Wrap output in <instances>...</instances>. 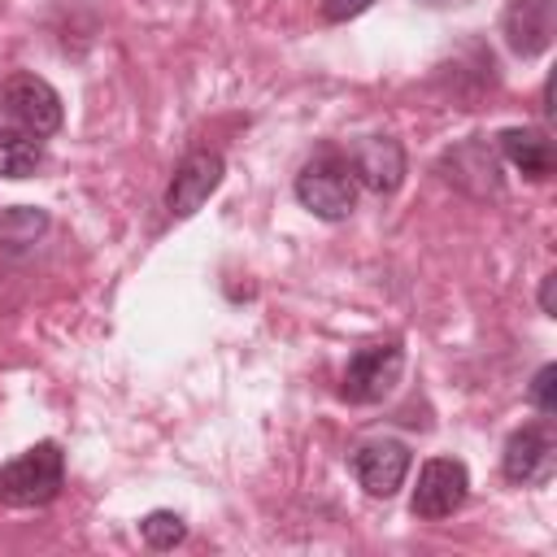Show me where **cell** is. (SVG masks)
Instances as JSON below:
<instances>
[{"label": "cell", "instance_id": "6da1fadb", "mask_svg": "<svg viewBox=\"0 0 557 557\" xmlns=\"http://www.w3.org/2000/svg\"><path fill=\"white\" fill-rule=\"evenodd\" d=\"M61 483H65V453L52 440H39L35 448L0 466V500L17 509L48 505L61 492Z\"/></svg>", "mask_w": 557, "mask_h": 557}, {"label": "cell", "instance_id": "7a4b0ae2", "mask_svg": "<svg viewBox=\"0 0 557 557\" xmlns=\"http://www.w3.org/2000/svg\"><path fill=\"white\" fill-rule=\"evenodd\" d=\"M296 200L322 222H344L357 209L352 165L344 157H335V152H322V157L305 161L300 174H296Z\"/></svg>", "mask_w": 557, "mask_h": 557}, {"label": "cell", "instance_id": "3957f363", "mask_svg": "<svg viewBox=\"0 0 557 557\" xmlns=\"http://www.w3.org/2000/svg\"><path fill=\"white\" fill-rule=\"evenodd\" d=\"M400 370H405V348L396 339L387 344H366L348 357L344 366V383H339V396L348 405H379L396 383H400Z\"/></svg>", "mask_w": 557, "mask_h": 557}, {"label": "cell", "instance_id": "277c9868", "mask_svg": "<svg viewBox=\"0 0 557 557\" xmlns=\"http://www.w3.org/2000/svg\"><path fill=\"white\" fill-rule=\"evenodd\" d=\"M0 109H4L22 131H30V135H39V139L61 131V96H57V87H52L48 78H39V74H26V70L9 74V78L0 83Z\"/></svg>", "mask_w": 557, "mask_h": 557}, {"label": "cell", "instance_id": "5b68a950", "mask_svg": "<svg viewBox=\"0 0 557 557\" xmlns=\"http://www.w3.org/2000/svg\"><path fill=\"white\" fill-rule=\"evenodd\" d=\"M470 496V474L457 457H431L418 470V487H413V513L426 522H440L448 513H457Z\"/></svg>", "mask_w": 557, "mask_h": 557}, {"label": "cell", "instance_id": "8992f818", "mask_svg": "<svg viewBox=\"0 0 557 557\" xmlns=\"http://www.w3.org/2000/svg\"><path fill=\"white\" fill-rule=\"evenodd\" d=\"M222 174H226V165H222L218 152H209V148L187 152V157L174 165V178H170V187H165V209H170V218H191V213L218 191Z\"/></svg>", "mask_w": 557, "mask_h": 557}, {"label": "cell", "instance_id": "52a82bcc", "mask_svg": "<svg viewBox=\"0 0 557 557\" xmlns=\"http://www.w3.org/2000/svg\"><path fill=\"white\" fill-rule=\"evenodd\" d=\"M348 165H352V178L361 187H370L374 196H392L405 178V148L392 135H366L352 144Z\"/></svg>", "mask_w": 557, "mask_h": 557}, {"label": "cell", "instance_id": "ba28073f", "mask_svg": "<svg viewBox=\"0 0 557 557\" xmlns=\"http://www.w3.org/2000/svg\"><path fill=\"white\" fill-rule=\"evenodd\" d=\"M409 448L400 444V440H370V444H361L357 453H352V474H357V483L366 487V496H379V500H387V496H396V487L405 483V474H409Z\"/></svg>", "mask_w": 557, "mask_h": 557}, {"label": "cell", "instance_id": "9c48e42d", "mask_svg": "<svg viewBox=\"0 0 557 557\" xmlns=\"http://www.w3.org/2000/svg\"><path fill=\"white\" fill-rule=\"evenodd\" d=\"M500 470L509 483H548L553 474V435L548 426H518L509 440H505V453H500Z\"/></svg>", "mask_w": 557, "mask_h": 557}, {"label": "cell", "instance_id": "30bf717a", "mask_svg": "<svg viewBox=\"0 0 557 557\" xmlns=\"http://www.w3.org/2000/svg\"><path fill=\"white\" fill-rule=\"evenodd\" d=\"M505 44L518 57H540L553 44V0H509Z\"/></svg>", "mask_w": 557, "mask_h": 557}, {"label": "cell", "instance_id": "8fae6325", "mask_svg": "<svg viewBox=\"0 0 557 557\" xmlns=\"http://www.w3.org/2000/svg\"><path fill=\"white\" fill-rule=\"evenodd\" d=\"M500 139V152L513 170H522L531 183H544L553 174V139L535 126H509L496 135Z\"/></svg>", "mask_w": 557, "mask_h": 557}, {"label": "cell", "instance_id": "7c38bea8", "mask_svg": "<svg viewBox=\"0 0 557 557\" xmlns=\"http://www.w3.org/2000/svg\"><path fill=\"white\" fill-rule=\"evenodd\" d=\"M44 161V144L39 135L22 131V126H0V174L4 178H30Z\"/></svg>", "mask_w": 557, "mask_h": 557}, {"label": "cell", "instance_id": "4fadbf2b", "mask_svg": "<svg viewBox=\"0 0 557 557\" xmlns=\"http://www.w3.org/2000/svg\"><path fill=\"white\" fill-rule=\"evenodd\" d=\"M470 157H474V165H466L457 152H448L444 157V170H448V183H457V187H466L470 178H479L474 183V196H496L500 191V174H496V157L483 148V144H470Z\"/></svg>", "mask_w": 557, "mask_h": 557}, {"label": "cell", "instance_id": "5bb4252c", "mask_svg": "<svg viewBox=\"0 0 557 557\" xmlns=\"http://www.w3.org/2000/svg\"><path fill=\"white\" fill-rule=\"evenodd\" d=\"M48 231V213L30 209V205H13L9 213H0V244L4 248H26Z\"/></svg>", "mask_w": 557, "mask_h": 557}, {"label": "cell", "instance_id": "9a60e30c", "mask_svg": "<svg viewBox=\"0 0 557 557\" xmlns=\"http://www.w3.org/2000/svg\"><path fill=\"white\" fill-rule=\"evenodd\" d=\"M139 535H144V544H148V548L165 553V548L183 544V535H187V522H183L174 509H152V513H144V522H139Z\"/></svg>", "mask_w": 557, "mask_h": 557}, {"label": "cell", "instance_id": "2e32d148", "mask_svg": "<svg viewBox=\"0 0 557 557\" xmlns=\"http://www.w3.org/2000/svg\"><path fill=\"white\" fill-rule=\"evenodd\" d=\"M531 405L548 418L557 413V366H540L535 379H531Z\"/></svg>", "mask_w": 557, "mask_h": 557}, {"label": "cell", "instance_id": "e0dca14e", "mask_svg": "<svg viewBox=\"0 0 557 557\" xmlns=\"http://www.w3.org/2000/svg\"><path fill=\"white\" fill-rule=\"evenodd\" d=\"M374 0H322V22H348L357 13H366Z\"/></svg>", "mask_w": 557, "mask_h": 557}, {"label": "cell", "instance_id": "ac0fdd59", "mask_svg": "<svg viewBox=\"0 0 557 557\" xmlns=\"http://www.w3.org/2000/svg\"><path fill=\"white\" fill-rule=\"evenodd\" d=\"M553 292H557V274H544V287H540V309H544V313H557Z\"/></svg>", "mask_w": 557, "mask_h": 557}]
</instances>
